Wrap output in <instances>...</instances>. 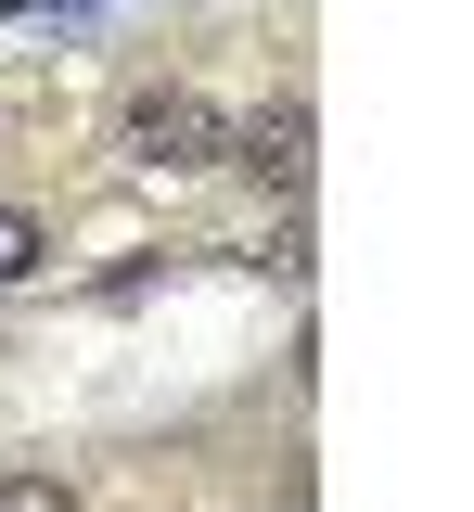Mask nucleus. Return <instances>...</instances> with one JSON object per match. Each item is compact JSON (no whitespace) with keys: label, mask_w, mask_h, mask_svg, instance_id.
Wrapping results in <instances>:
<instances>
[{"label":"nucleus","mask_w":474,"mask_h":512,"mask_svg":"<svg viewBox=\"0 0 474 512\" xmlns=\"http://www.w3.org/2000/svg\"><path fill=\"white\" fill-rule=\"evenodd\" d=\"M39 256H52V218L39 205H0V282H39Z\"/></svg>","instance_id":"obj_3"},{"label":"nucleus","mask_w":474,"mask_h":512,"mask_svg":"<svg viewBox=\"0 0 474 512\" xmlns=\"http://www.w3.org/2000/svg\"><path fill=\"white\" fill-rule=\"evenodd\" d=\"M218 167H257V180H308V103H270V116H231V154Z\"/></svg>","instance_id":"obj_2"},{"label":"nucleus","mask_w":474,"mask_h":512,"mask_svg":"<svg viewBox=\"0 0 474 512\" xmlns=\"http://www.w3.org/2000/svg\"><path fill=\"white\" fill-rule=\"evenodd\" d=\"M0 512H77L65 474H0Z\"/></svg>","instance_id":"obj_4"},{"label":"nucleus","mask_w":474,"mask_h":512,"mask_svg":"<svg viewBox=\"0 0 474 512\" xmlns=\"http://www.w3.org/2000/svg\"><path fill=\"white\" fill-rule=\"evenodd\" d=\"M116 141H129L141 167H218V154H231V116H218L205 90H180V77H154V90H129Z\"/></svg>","instance_id":"obj_1"}]
</instances>
